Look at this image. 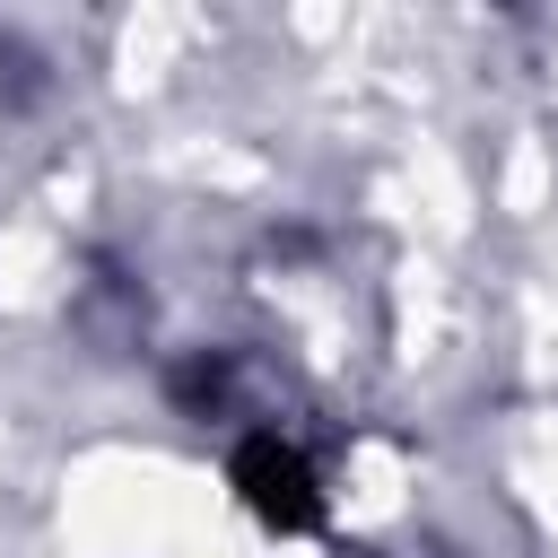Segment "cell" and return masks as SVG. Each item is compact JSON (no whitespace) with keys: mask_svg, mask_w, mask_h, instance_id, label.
I'll return each mask as SVG.
<instances>
[{"mask_svg":"<svg viewBox=\"0 0 558 558\" xmlns=\"http://www.w3.org/2000/svg\"><path fill=\"white\" fill-rule=\"evenodd\" d=\"M227 480H235V497L253 506V523H270V532H314V523H323V488H314V462H305L288 436H270V427L235 445Z\"/></svg>","mask_w":558,"mask_h":558,"instance_id":"1","label":"cell"}]
</instances>
